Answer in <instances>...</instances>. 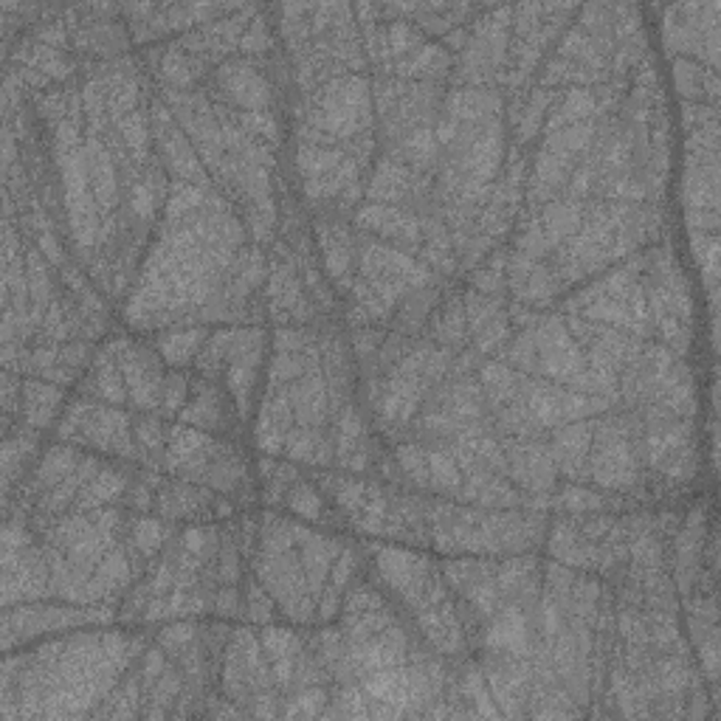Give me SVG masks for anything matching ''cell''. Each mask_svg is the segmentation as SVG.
<instances>
[{
  "label": "cell",
  "instance_id": "obj_1",
  "mask_svg": "<svg viewBox=\"0 0 721 721\" xmlns=\"http://www.w3.org/2000/svg\"><path fill=\"white\" fill-rule=\"evenodd\" d=\"M209 330L206 327H186V330H175V333H163L156 339V350L161 358L172 367H184L192 358H198L204 344L209 341Z\"/></svg>",
  "mask_w": 721,
  "mask_h": 721
}]
</instances>
